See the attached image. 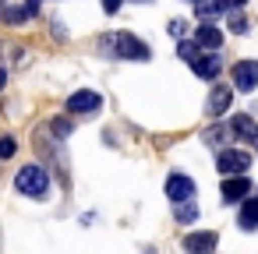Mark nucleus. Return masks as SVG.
I'll use <instances>...</instances> for the list:
<instances>
[{
  "label": "nucleus",
  "instance_id": "9",
  "mask_svg": "<svg viewBox=\"0 0 258 254\" xmlns=\"http://www.w3.org/2000/svg\"><path fill=\"white\" fill-rule=\"evenodd\" d=\"M216 240H219L216 229L187 233V236H184V254H212V250H216Z\"/></svg>",
  "mask_w": 258,
  "mask_h": 254
},
{
  "label": "nucleus",
  "instance_id": "15",
  "mask_svg": "<svg viewBox=\"0 0 258 254\" xmlns=\"http://www.w3.org/2000/svg\"><path fill=\"white\" fill-rule=\"evenodd\" d=\"M173 215H177V222H180V226L195 222V219H198V205H195V198H191V201H180V205H173Z\"/></svg>",
  "mask_w": 258,
  "mask_h": 254
},
{
  "label": "nucleus",
  "instance_id": "4",
  "mask_svg": "<svg viewBox=\"0 0 258 254\" xmlns=\"http://www.w3.org/2000/svg\"><path fill=\"white\" fill-rule=\"evenodd\" d=\"M99 110H103V96L92 89H78L68 96V113H75V117H92Z\"/></svg>",
  "mask_w": 258,
  "mask_h": 254
},
{
  "label": "nucleus",
  "instance_id": "2",
  "mask_svg": "<svg viewBox=\"0 0 258 254\" xmlns=\"http://www.w3.org/2000/svg\"><path fill=\"white\" fill-rule=\"evenodd\" d=\"M15 191L32 198V201H43L50 194V170L39 166V162H25L18 173H15Z\"/></svg>",
  "mask_w": 258,
  "mask_h": 254
},
{
  "label": "nucleus",
  "instance_id": "12",
  "mask_svg": "<svg viewBox=\"0 0 258 254\" xmlns=\"http://www.w3.org/2000/svg\"><path fill=\"white\" fill-rule=\"evenodd\" d=\"M195 43H198V50H212V53H216V50L223 46V32H219L212 22H202V25L195 29Z\"/></svg>",
  "mask_w": 258,
  "mask_h": 254
},
{
  "label": "nucleus",
  "instance_id": "18",
  "mask_svg": "<svg viewBox=\"0 0 258 254\" xmlns=\"http://www.w3.org/2000/svg\"><path fill=\"white\" fill-rule=\"evenodd\" d=\"M223 138H226V127H209L205 131V141L209 145H223Z\"/></svg>",
  "mask_w": 258,
  "mask_h": 254
},
{
  "label": "nucleus",
  "instance_id": "10",
  "mask_svg": "<svg viewBox=\"0 0 258 254\" xmlns=\"http://www.w3.org/2000/svg\"><path fill=\"white\" fill-rule=\"evenodd\" d=\"M219 194H223V201H226V205L244 201V198L251 194V180H247V173H240V177H226V180H223V187H219Z\"/></svg>",
  "mask_w": 258,
  "mask_h": 254
},
{
  "label": "nucleus",
  "instance_id": "17",
  "mask_svg": "<svg viewBox=\"0 0 258 254\" xmlns=\"http://www.w3.org/2000/svg\"><path fill=\"white\" fill-rule=\"evenodd\" d=\"M15 152H18V141L11 134H0V159H15Z\"/></svg>",
  "mask_w": 258,
  "mask_h": 254
},
{
  "label": "nucleus",
  "instance_id": "26",
  "mask_svg": "<svg viewBox=\"0 0 258 254\" xmlns=\"http://www.w3.org/2000/svg\"><path fill=\"white\" fill-rule=\"evenodd\" d=\"M138 4H145V0H138Z\"/></svg>",
  "mask_w": 258,
  "mask_h": 254
},
{
  "label": "nucleus",
  "instance_id": "24",
  "mask_svg": "<svg viewBox=\"0 0 258 254\" xmlns=\"http://www.w3.org/2000/svg\"><path fill=\"white\" fill-rule=\"evenodd\" d=\"M8 89V67H0V92Z\"/></svg>",
  "mask_w": 258,
  "mask_h": 254
},
{
  "label": "nucleus",
  "instance_id": "3",
  "mask_svg": "<svg viewBox=\"0 0 258 254\" xmlns=\"http://www.w3.org/2000/svg\"><path fill=\"white\" fill-rule=\"evenodd\" d=\"M216 170H219L223 177H240V173L251 170V155H247L244 148H219V155H216Z\"/></svg>",
  "mask_w": 258,
  "mask_h": 254
},
{
  "label": "nucleus",
  "instance_id": "7",
  "mask_svg": "<svg viewBox=\"0 0 258 254\" xmlns=\"http://www.w3.org/2000/svg\"><path fill=\"white\" fill-rule=\"evenodd\" d=\"M230 74H233V89L237 92H254V85H258V60H237Z\"/></svg>",
  "mask_w": 258,
  "mask_h": 254
},
{
  "label": "nucleus",
  "instance_id": "16",
  "mask_svg": "<svg viewBox=\"0 0 258 254\" xmlns=\"http://www.w3.org/2000/svg\"><path fill=\"white\" fill-rule=\"evenodd\" d=\"M177 57L191 64V60L198 57V43H191V39H180V43H177Z\"/></svg>",
  "mask_w": 258,
  "mask_h": 254
},
{
  "label": "nucleus",
  "instance_id": "21",
  "mask_svg": "<svg viewBox=\"0 0 258 254\" xmlns=\"http://www.w3.org/2000/svg\"><path fill=\"white\" fill-rule=\"evenodd\" d=\"M230 32H233V36H244V32H247V22H244L240 15H233V18H230Z\"/></svg>",
  "mask_w": 258,
  "mask_h": 254
},
{
  "label": "nucleus",
  "instance_id": "5",
  "mask_svg": "<svg viewBox=\"0 0 258 254\" xmlns=\"http://www.w3.org/2000/svg\"><path fill=\"white\" fill-rule=\"evenodd\" d=\"M39 4L43 0H22V4H4L0 8V22L4 25H25L39 15Z\"/></svg>",
  "mask_w": 258,
  "mask_h": 254
},
{
  "label": "nucleus",
  "instance_id": "23",
  "mask_svg": "<svg viewBox=\"0 0 258 254\" xmlns=\"http://www.w3.org/2000/svg\"><path fill=\"white\" fill-rule=\"evenodd\" d=\"M103 11H106V15H117V11H120V0H103Z\"/></svg>",
  "mask_w": 258,
  "mask_h": 254
},
{
  "label": "nucleus",
  "instance_id": "6",
  "mask_svg": "<svg viewBox=\"0 0 258 254\" xmlns=\"http://www.w3.org/2000/svg\"><path fill=\"white\" fill-rule=\"evenodd\" d=\"M166 198H170L173 205L191 201V198H195V180H191L187 173H170V177H166Z\"/></svg>",
  "mask_w": 258,
  "mask_h": 254
},
{
  "label": "nucleus",
  "instance_id": "22",
  "mask_svg": "<svg viewBox=\"0 0 258 254\" xmlns=\"http://www.w3.org/2000/svg\"><path fill=\"white\" fill-rule=\"evenodd\" d=\"M184 32H187V22H170V36L184 39Z\"/></svg>",
  "mask_w": 258,
  "mask_h": 254
},
{
  "label": "nucleus",
  "instance_id": "11",
  "mask_svg": "<svg viewBox=\"0 0 258 254\" xmlns=\"http://www.w3.org/2000/svg\"><path fill=\"white\" fill-rule=\"evenodd\" d=\"M191 71H195L202 81H216L219 71H223V60H219L216 53H198V57L191 60Z\"/></svg>",
  "mask_w": 258,
  "mask_h": 254
},
{
  "label": "nucleus",
  "instance_id": "20",
  "mask_svg": "<svg viewBox=\"0 0 258 254\" xmlns=\"http://www.w3.org/2000/svg\"><path fill=\"white\" fill-rule=\"evenodd\" d=\"M50 131H53L57 138H68V134H71V120H53V124H50Z\"/></svg>",
  "mask_w": 258,
  "mask_h": 254
},
{
  "label": "nucleus",
  "instance_id": "1",
  "mask_svg": "<svg viewBox=\"0 0 258 254\" xmlns=\"http://www.w3.org/2000/svg\"><path fill=\"white\" fill-rule=\"evenodd\" d=\"M99 53L103 57H113V60H149L152 50L149 43H142L138 36L131 32H113V36H99Z\"/></svg>",
  "mask_w": 258,
  "mask_h": 254
},
{
  "label": "nucleus",
  "instance_id": "13",
  "mask_svg": "<svg viewBox=\"0 0 258 254\" xmlns=\"http://www.w3.org/2000/svg\"><path fill=\"white\" fill-rule=\"evenodd\" d=\"M237 226H240L244 233L258 229V194H251V198H244V201H240V212H237Z\"/></svg>",
  "mask_w": 258,
  "mask_h": 254
},
{
  "label": "nucleus",
  "instance_id": "19",
  "mask_svg": "<svg viewBox=\"0 0 258 254\" xmlns=\"http://www.w3.org/2000/svg\"><path fill=\"white\" fill-rule=\"evenodd\" d=\"M216 11H240L244 8V0H212Z\"/></svg>",
  "mask_w": 258,
  "mask_h": 254
},
{
  "label": "nucleus",
  "instance_id": "25",
  "mask_svg": "<svg viewBox=\"0 0 258 254\" xmlns=\"http://www.w3.org/2000/svg\"><path fill=\"white\" fill-rule=\"evenodd\" d=\"M187 4H202V0H187Z\"/></svg>",
  "mask_w": 258,
  "mask_h": 254
},
{
  "label": "nucleus",
  "instance_id": "14",
  "mask_svg": "<svg viewBox=\"0 0 258 254\" xmlns=\"http://www.w3.org/2000/svg\"><path fill=\"white\" fill-rule=\"evenodd\" d=\"M230 131H233L237 138H244V141H251V145L258 148V124H254L247 113H237V117L230 120Z\"/></svg>",
  "mask_w": 258,
  "mask_h": 254
},
{
  "label": "nucleus",
  "instance_id": "8",
  "mask_svg": "<svg viewBox=\"0 0 258 254\" xmlns=\"http://www.w3.org/2000/svg\"><path fill=\"white\" fill-rule=\"evenodd\" d=\"M230 103H233V85H212L209 103H205V113H209L212 120H219V117L230 110Z\"/></svg>",
  "mask_w": 258,
  "mask_h": 254
}]
</instances>
